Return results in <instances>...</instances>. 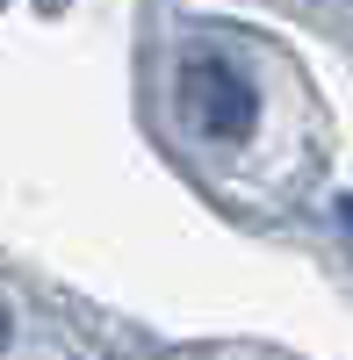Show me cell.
Masks as SVG:
<instances>
[{"mask_svg":"<svg viewBox=\"0 0 353 360\" xmlns=\"http://www.w3.org/2000/svg\"><path fill=\"white\" fill-rule=\"evenodd\" d=\"M188 115H195L202 137H238L252 123V94H245V79L231 72L224 58H202L188 72Z\"/></svg>","mask_w":353,"mask_h":360,"instance_id":"obj_1","label":"cell"}]
</instances>
